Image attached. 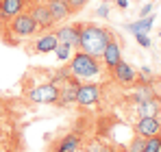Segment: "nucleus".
Returning <instances> with one entry per match:
<instances>
[{"label": "nucleus", "mask_w": 161, "mask_h": 152, "mask_svg": "<svg viewBox=\"0 0 161 152\" xmlns=\"http://www.w3.org/2000/svg\"><path fill=\"white\" fill-rule=\"evenodd\" d=\"M31 15H33V20L37 22V26H42V28H50V26L54 24V18H53L50 9H48L46 4H35V7L31 9Z\"/></svg>", "instance_id": "obj_11"}, {"label": "nucleus", "mask_w": 161, "mask_h": 152, "mask_svg": "<svg viewBox=\"0 0 161 152\" xmlns=\"http://www.w3.org/2000/svg\"><path fill=\"white\" fill-rule=\"evenodd\" d=\"M135 133L144 139L153 137V135H159L161 133V124L157 117H139L137 124H135Z\"/></svg>", "instance_id": "obj_7"}, {"label": "nucleus", "mask_w": 161, "mask_h": 152, "mask_svg": "<svg viewBox=\"0 0 161 152\" xmlns=\"http://www.w3.org/2000/svg\"><path fill=\"white\" fill-rule=\"evenodd\" d=\"M46 7L50 9L54 22H63V20L72 13V9H70L68 0H48V2H46Z\"/></svg>", "instance_id": "obj_13"}, {"label": "nucleus", "mask_w": 161, "mask_h": 152, "mask_svg": "<svg viewBox=\"0 0 161 152\" xmlns=\"http://www.w3.org/2000/svg\"><path fill=\"white\" fill-rule=\"evenodd\" d=\"M157 113H159V102L155 100V96L139 102V115L142 117H155Z\"/></svg>", "instance_id": "obj_16"}, {"label": "nucleus", "mask_w": 161, "mask_h": 152, "mask_svg": "<svg viewBox=\"0 0 161 152\" xmlns=\"http://www.w3.org/2000/svg\"><path fill=\"white\" fill-rule=\"evenodd\" d=\"M100 100V85L96 83H87V85H80L79 91H76V102L83 106H92Z\"/></svg>", "instance_id": "obj_6"}, {"label": "nucleus", "mask_w": 161, "mask_h": 152, "mask_svg": "<svg viewBox=\"0 0 161 152\" xmlns=\"http://www.w3.org/2000/svg\"><path fill=\"white\" fill-rule=\"evenodd\" d=\"M65 85L63 87H59V91H61V96H59V102H63V104H70V102H76V91H79L80 83L79 80H74V76H70L68 80H63Z\"/></svg>", "instance_id": "obj_12"}, {"label": "nucleus", "mask_w": 161, "mask_h": 152, "mask_svg": "<svg viewBox=\"0 0 161 152\" xmlns=\"http://www.w3.org/2000/svg\"><path fill=\"white\" fill-rule=\"evenodd\" d=\"M103 152H115V150H113L111 146H105V150H103Z\"/></svg>", "instance_id": "obj_27"}, {"label": "nucleus", "mask_w": 161, "mask_h": 152, "mask_svg": "<svg viewBox=\"0 0 161 152\" xmlns=\"http://www.w3.org/2000/svg\"><path fill=\"white\" fill-rule=\"evenodd\" d=\"M26 7V0H0V20H13L18 13H22Z\"/></svg>", "instance_id": "obj_8"}, {"label": "nucleus", "mask_w": 161, "mask_h": 152, "mask_svg": "<svg viewBox=\"0 0 161 152\" xmlns=\"http://www.w3.org/2000/svg\"><path fill=\"white\" fill-rule=\"evenodd\" d=\"M11 24H9V30L11 33H15L18 37H31V35H35L37 33V22L33 20V15L26 13V11H22V13H18L13 20H9Z\"/></svg>", "instance_id": "obj_3"}, {"label": "nucleus", "mask_w": 161, "mask_h": 152, "mask_svg": "<svg viewBox=\"0 0 161 152\" xmlns=\"http://www.w3.org/2000/svg\"><path fill=\"white\" fill-rule=\"evenodd\" d=\"M109 9H111V7H109V2L100 4V9L96 11V15H98V18H107V15H109Z\"/></svg>", "instance_id": "obj_23"}, {"label": "nucleus", "mask_w": 161, "mask_h": 152, "mask_svg": "<svg viewBox=\"0 0 161 152\" xmlns=\"http://www.w3.org/2000/svg\"><path fill=\"white\" fill-rule=\"evenodd\" d=\"M70 74L74 78H94L100 74V63L96 57L80 50L74 57H70Z\"/></svg>", "instance_id": "obj_2"}, {"label": "nucleus", "mask_w": 161, "mask_h": 152, "mask_svg": "<svg viewBox=\"0 0 161 152\" xmlns=\"http://www.w3.org/2000/svg\"><path fill=\"white\" fill-rule=\"evenodd\" d=\"M144 146H146V139L137 135L133 141L129 144V148H126V150H129V152H144Z\"/></svg>", "instance_id": "obj_20"}, {"label": "nucleus", "mask_w": 161, "mask_h": 152, "mask_svg": "<svg viewBox=\"0 0 161 152\" xmlns=\"http://www.w3.org/2000/svg\"><path fill=\"white\" fill-rule=\"evenodd\" d=\"M144 152H161V135H153L146 139Z\"/></svg>", "instance_id": "obj_18"}, {"label": "nucleus", "mask_w": 161, "mask_h": 152, "mask_svg": "<svg viewBox=\"0 0 161 152\" xmlns=\"http://www.w3.org/2000/svg\"><path fill=\"white\" fill-rule=\"evenodd\" d=\"M100 59H103V63L107 65L109 70H111V68H115V65L122 61V52H120V46H118V41H115V39H111V41L107 44V48L103 50Z\"/></svg>", "instance_id": "obj_10"}, {"label": "nucleus", "mask_w": 161, "mask_h": 152, "mask_svg": "<svg viewBox=\"0 0 161 152\" xmlns=\"http://www.w3.org/2000/svg\"><path fill=\"white\" fill-rule=\"evenodd\" d=\"M57 35L54 33H48V35H44V37H39L33 46H35V52H42V54H46V52H53L57 48Z\"/></svg>", "instance_id": "obj_14"}, {"label": "nucleus", "mask_w": 161, "mask_h": 152, "mask_svg": "<svg viewBox=\"0 0 161 152\" xmlns=\"http://www.w3.org/2000/svg\"><path fill=\"white\" fill-rule=\"evenodd\" d=\"M120 152H129V150H120Z\"/></svg>", "instance_id": "obj_28"}, {"label": "nucleus", "mask_w": 161, "mask_h": 152, "mask_svg": "<svg viewBox=\"0 0 161 152\" xmlns=\"http://www.w3.org/2000/svg\"><path fill=\"white\" fill-rule=\"evenodd\" d=\"M76 150H80V139L76 135H65L57 148V152H76Z\"/></svg>", "instance_id": "obj_17"}, {"label": "nucleus", "mask_w": 161, "mask_h": 152, "mask_svg": "<svg viewBox=\"0 0 161 152\" xmlns=\"http://www.w3.org/2000/svg\"><path fill=\"white\" fill-rule=\"evenodd\" d=\"M87 2H89V0H68V4H70L72 13H74V11H80V9H83Z\"/></svg>", "instance_id": "obj_21"}, {"label": "nucleus", "mask_w": 161, "mask_h": 152, "mask_svg": "<svg viewBox=\"0 0 161 152\" xmlns=\"http://www.w3.org/2000/svg\"><path fill=\"white\" fill-rule=\"evenodd\" d=\"M111 74H113V78L120 83V85H133L135 80V70L131 63H126V61H120L115 68H111Z\"/></svg>", "instance_id": "obj_9"}, {"label": "nucleus", "mask_w": 161, "mask_h": 152, "mask_svg": "<svg viewBox=\"0 0 161 152\" xmlns=\"http://www.w3.org/2000/svg\"><path fill=\"white\" fill-rule=\"evenodd\" d=\"M57 35V41L59 44H68L72 48H79L80 44V24H68V26H61L54 30Z\"/></svg>", "instance_id": "obj_5"}, {"label": "nucleus", "mask_w": 161, "mask_h": 152, "mask_svg": "<svg viewBox=\"0 0 161 152\" xmlns=\"http://www.w3.org/2000/svg\"><path fill=\"white\" fill-rule=\"evenodd\" d=\"M135 39H137V44H139V46H144V48H148V46H150V39H148V35H146V33L135 35Z\"/></svg>", "instance_id": "obj_22"}, {"label": "nucleus", "mask_w": 161, "mask_h": 152, "mask_svg": "<svg viewBox=\"0 0 161 152\" xmlns=\"http://www.w3.org/2000/svg\"><path fill=\"white\" fill-rule=\"evenodd\" d=\"M113 39V35L109 33L107 28L96 24H80V44L79 48L92 57H100L103 50L107 48V44Z\"/></svg>", "instance_id": "obj_1"}, {"label": "nucleus", "mask_w": 161, "mask_h": 152, "mask_svg": "<svg viewBox=\"0 0 161 152\" xmlns=\"http://www.w3.org/2000/svg\"><path fill=\"white\" fill-rule=\"evenodd\" d=\"M59 96H61V91L54 83L39 85V87L28 91V100L37 102V104H54V102H59Z\"/></svg>", "instance_id": "obj_4"}, {"label": "nucleus", "mask_w": 161, "mask_h": 152, "mask_svg": "<svg viewBox=\"0 0 161 152\" xmlns=\"http://www.w3.org/2000/svg\"><path fill=\"white\" fill-rule=\"evenodd\" d=\"M153 24H155V15H148V18H142L139 22H131V24H126V30L133 33V35H139V33H148Z\"/></svg>", "instance_id": "obj_15"}, {"label": "nucleus", "mask_w": 161, "mask_h": 152, "mask_svg": "<svg viewBox=\"0 0 161 152\" xmlns=\"http://www.w3.org/2000/svg\"><path fill=\"white\" fill-rule=\"evenodd\" d=\"M53 52L57 54L59 61H68V59L72 57V46H68V44H57V48H54Z\"/></svg>", "instance_id": "obj_19"}, {"label": "nucleus", "mask_w": 161, "mask_h": 152, "mask_svg": "<svg viewBox=\"0 0 161 152\" xmlns=\"http://www.w3.org/2000/svg\"><path fill=\"white\" fill-rule=\"evenodd\" d=\"M103 150H105V146H103V144H96V141L85 148V152H103Z\"/></svg>", "instance_id": "obj_24"}, {"label": "nucleus", "mask_w": 161, "mask_h": 152, "mask_svg": "<svg viewBox=\"0 0 161 152\" xmlns=\"http://www.w3.org/2000/svg\"><path fill=\"white\" fill-rule=\"evenodd\" d=\"M115 2H118L120 9H126V7H129V0H115Z\"/></svg>", "instance_id": "obj_26"}, {"label": "nucleus", "mask_w": 161, "mask_h": 152, "mask_svg": "<svg viewBox=\"0 0 161 152\" xmlns=\"http://www.w3.org/2000/svg\"><path fill=\"white\" fill-rule=\"evenodd\" d=\"M150 9H153V4H144V7H142V11H139V13H142V18H146V15L150 13Z\"/></svg>", "instance_id": "obj_25"}]
</instances>
